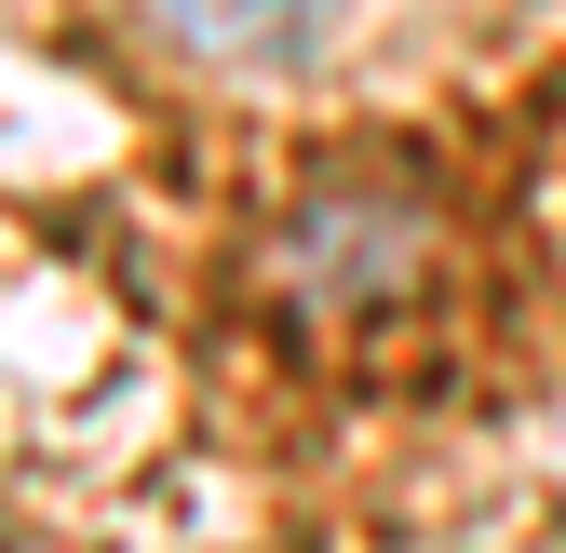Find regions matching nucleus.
Masks as SVG:
<instances>
[{
    "label": "nucleus",
    "instance_id": "nucleus-1",
    "mask_svg": "<svg viewBox=\"0 0 566 553\" xmlns=\"http://www.w3.org/2000/svg\"><path fill=\"white\" fill-rule=\"evenodd\" d=\"M432 257H446V202L405 163H324L270 230V298L311 337H378L391 311H418Z\"/></svg>",
    "mask_w": 566,
    "mask_h": 553
}]
</instances>
